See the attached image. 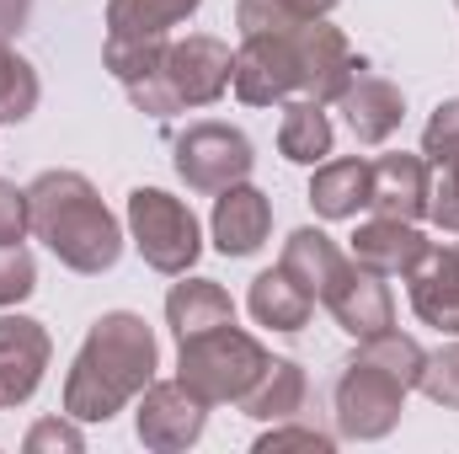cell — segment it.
<instances>
[{
	"label": "cell",
	"mask_w": 459,
	"mask_h": 454,
	"mask_svg": "<svg viewBox=\"0 0 459 454\" xmlns=\"http://www.w3.org/2000/svg\"><path fill=\"white\" fill-rule=\"evenodd\" d=\"M150 374H155V337L144 332V321L123 316V310L102 316L70 369L65 406H70V417L108 423L128 396H139L150 385Z\"/></svg>",
	"instance_id": "1"
},
{
	"label": "cell",
	"mask_w": 459,
	"mask_h": 454,
	"mask_svg": "<svg viewBox=\"0 0 459 454\" xmlns=\"http://www.w3.org/2000/svg\"><path fill=\"white\" fill-rule=\"evenodd\" d=\"M27 225L38 230V240H48L59 251V262H70L75 273H102L117 262V225L102 209V198L91 193L86 177L75 171H48L27 188Z\"/></svg>",
	"instance_id": "2"
},
{
	"label": "cell",
	"mask_w": 459,
	"mask_h": 454,
	"mask_svg": "<svg viewBox=\"0 0 459 454\" xmlns=\"http://www.w3.org/2000/svg\"><path fill=\"white\" fill-rule=\"evenodd\" d=\"M267 363H273V358L246 337V332H235V321L209 327V332H198V337H182V385H187L204 406H209V401H240V396L262 380Z\"/></svg>",
	"instance_id": "3"
},
{
	"label": "cell",
	"mask_w": 459,
	"mask_h": 454,
	"mask_svg": "<svg viewBox=\"0 0 459 454\" xmlns=\"http://www.w3.org/2000/svg\"><path fill=\"white\" fill-rule=\"evenodd\" d=\"M128 225H134V240H139L150 267H160V273H187L193 267V257H198V220L171 193L139 188L128 198Z\"/></svg>",
	"instance_id": "4"
},
{
	"label": "cell",
	"mask_w": 459,
	"mask_h": 454,
	"mask_svg": "<svg viewBox=\"0 0 459 454\" xmlns=\"http://www.w3.org/2000/svg\"><path fill=\"white\" fill-rule=\"evenodd\" d=\"M406 390L411 385L395 369H385L374 353H358L342 369V380H337V423H342V433H352V439L390 433V423L401 417V396Z\"/></svg>",
	"instance_id": "5"
},
{
	"label": "cell",
	"mask_w": 459,
	"mask_h": 454,
	"mask_svg": "<svg viewBox=\"0 0 459 454\" xmlns=\"http://www.w3.org/2000/svg\"><path fill=\"white\" fill-rule=\"evenodd\" d=\"M177 171L198 193H225L251 171V144L246 134H235L225 123H198L177 139Z\"/></svg>",
	"instance_id": "6"
},
{
	"label": "cell",
	"mask_w": 459,
	"mask_h": 454,
	"mask_svg": "<svg viewBox=\"0 0 459 454\" xmlns=\"http://www.w3.org/2000/svg\"><path fill=\"white\" fill-rule=\"evenodd\" d=\"M235 92L246 102H278L299 86V43L289 32H251L240 59H235Z\"/></svg>",
	"instance_id": "7"
},
{
	"label": "cell",
	"mask_w": 459,
	"mask_h": 454,
	"mask_svg": "<svg viewBox=\"0 0 459 454\" xmlns=\"http://www.w3.org/2000/svg\"><path fill=\"white\" fill-rule=\"evenodd\" d=\"M235 75V59H230L225 43L214 38H187V43H171L166 59H160V81L166 92L177 97V108H198V102H214Z\"/></svg>",
	"instance_id": "8"
},
{
	"label": "cell",
	"mask_w": 459,
	"mask_h": 454,
	"mask_svg": "<svg viewBox=\"0 0 459 454\" xmlns=\"http://www.w3.org/2000/svg\"><path fill=\"white\" fill-rule=\"evenodd\" d=\"M385 273H374V267H337L332 273V284L321 289V300L332 305V316L342 321V332L352 337H379V332H390V289L379 284Z\"/></svg>",
	"instance_id": "9"
},
{
	"label": "cell",
	"mask_w": 459,
	"mask_h": 454,
	"mask_svg": "<svg viewBox=\"0 0 459 454\" xmlns=\"http://www.w3.org/2000/svg\"><path fill=\"white\" fill-rule=\"evenodd\" d=\"M48 363V337L27 316H0V406H16L38 390Z\"/></svg>",
	"instance_id": "10"
},
{
	"label": "cell",
	"mask_w": 459,
	"mask_h": 454,
	"mask_svg": "<svg viewBox=\"0 0 459 454\" xmlns=\"http://www.w3.org/2000/svg\"><path fill=\"white\" fill-rule=\"evenodd\" d=\"M204 433V401L177 380V385H155L139 401V439L150 450H182Z\"/></svg>",
	"instance_id": "11"
},
{
	"label": "cell",
	"mask_w": 459,
	"mask_h": 454,
	"mask_svg": "<svg viewBox=\"0 0 459 454\" xmlns=\"http://www.w3.org/2000/svg\"><path fill=\"white\" fill-rule=\"evenodd\" d=\"M411 305L428 327L459 332V246H428V257L411 267Z\"/></svg>",
	"instance_id": "12"
},
{
	"label": "cell",
	"mask_w": 459,
	"mask_h": 454,
	"mask_svg": "<svg viewBox=\"0 0 459 454\" xmlns=\"http://www.w3.org/2000/svg\"><path fill=\"white\" fill-rule=\"evenodd\" d=\"M299 86L321 102V97H342L347 81H352V59H347V43L337 27H326V22H305L299 27Z\"/></svg>",
	"instance_id": "13"
},
{
	"label": "cell",
	"mask_w": 459,
	"mask_h": 454,
	"mask_svg": "<svg viewBox=\"0 0 459 454\" xmlns=\"http://www.w3.org/2000/svg\"><path fill=\"white\" fill-rule=\"evenodd\" d=\"M368 204L385 220H417L428 209V171L417 155H379L368 166Z\"/></svg>",
	"instance_id": "14"
},
{
	"label": "cell",
	"mask_w": 459,
	"mask_h": 454,
	"mask_svg": "<svg viewBox=\"0 0 459 454\" xmlns=\"http://www.w3.org/2000/svg\"><path fill=\"white\" fill-rule=\"evenodd\" d=\"M273 225V209L256 188H225L220 204H214V240L225 257H251Z\"/></svg>",
	"instance_id": "15"
},
{
	"label": "cell",
	"mask_w": 459,
	"mask_h": 454,
	"mask_svg": "<svg viewBox=\"0 0 459 454\" xmlns=\"http://www.w3.org/2000/svg\"><path fill=\"white\" fill-rule=\"evenodd\" d=\"M352 257L363 267H374V273H411L428 257V240L406 225V220H385L379 214L374 225H363L352 235Z\"/></svg>",
	"instance_id": "16"
},
{
	"label": "cell",
	"mask_w": 459,
	"mask_h": 454,
	"mask_svg": "<svg viewBox=\"0 0 459 454\" xmlns=\"http://www.w3.org/2000/svg\"><path fill=\"white\" fill-rule=\"evenodd\" d=\"M310 310H316V294L294 273H283V267L278 273H262L251 284V316L262 327H273V332H299L310 321Z\"/></svg>",
	"instance_id": "17"
},
{
	"label": "cell",
	"mask_w": 459,
	"mask_h": 454,
	"mask_svg": "<svg viewBox=\"0 0 459 454\" xmlns=\"http://www.w3.org/2000/svg\"><path fill=\"white\" fill-rule=\"evenodd\" d=\"M166 316H171L177 337H198V332H209V327H225V321H235V305H230V294L220 289V284L193 278V284H177V289H171Z\"/></svg>",
	"instance_id": "18"
},
{
	"label": "cell",
	"mask_w": 459,
	"mask_h": 454,
	"mask_svg": "<svg viewBox=\"0 0 459 454\" xmlns=\"http://www.w3.org/2000/svg\"><path fill=\"white\" fill-rule=\"evenodd\" d=\"M342 113L352 123V134L363 139V144H379L395 123H401V92L395 86H385V81H347L342 92Z\"/></svg>",
	"instance_id": "19"
},
{
	"label": "cell",
	"mask_w": 459,
	"mask_h": 454,
	"mask_svg": "<svg viewBox=\"0 0 459 454\" xmlns=\"http://www.w3.org/2000/svg\"><path fill=\"white\" fill-rule=\"evenodd\" d=\"M310 204L316 214L326 220H347L368 204V161H337V166H321L316 182H310Z\"/></svg>",
	"instance_id": "20"
},
{
	"label": "cell",
	"mask_w": 459,
	"mask_h": 454,
	"mask_svg": "<svg viewBox=\"0 0 459 454\" xmlns=\"http://www.w3.org/2000/svg\"><path fill=\"white\" fill-rule=\"evenodd\" d=\"M299 401H305V374H299V363H289V358H273L267 369H262V380L240 396V406L251 412V417H294L299 412Z\"/></svg>",
	"instance_id": "21"
},
{
	"label": "cell",
	"mask_w": 459,
	"mask_h": 454,
	"mask_svg": "<svg viewBox=\"0 0 459 454\" xmlns=\"http://www.w3.org/2000/svg\"><path fill=\"white\" fill-rule=\"evenodd\" d=\"M193 11L198 0H113V38H166Z\"/></svg>",
	"instance_id": "22"
},
{
	"label": "cell",
	"mask_w": 459,
	"mask_h": 454,
	"mask_svg": "<svg viewBox=\"0 0 459 454\" xmlns=\"http://www.w3.org/2000/svg\"><path fill=\"white\" fill-rule=\"evenodd\" d=\"M278 144H283V155L299 161V166H316V161L332 150V123H326V113H321L316 97H310V102H294V108L283 113Z\"/></svg>",
	"instance_id": "23"
},
{
	"label": "cell",
	"mask_w": 459,
	"mask_h": 454,
	"mask_svg": "<svg viewBox=\"0 0 459 454\" xmlns=\"http://www.w3.org/2000/svg\"><path fill=\"white\" fill-rule=\"evenodd\" d=\"M342 267V257H337V246L321 235V230H294L289 235V251H283V273H294L310 294H321L326 284H332V273Z\"/></svg>",
	"instance_id": "24"
},
{
	"label": "cell",
	"mask_w": 459,
	"mask_h": 454,
	"mask_svg": "<svg viewBox=\"0 0 459 454\" xmlns=\"http://www.w3.org/2000/svg\"><path fill=\"white\" fill-rule=\"evenodd\" d=\"M332 5L337 0H240V27H246V38L251 32H289V27L316 22Z\"/></svg>",
	"instance_id": "25"
},
{
	"label": "cell",
	"mask_w": 459,
	"mask_h": 454,
	"mask_svg": "<svg viewBox=\"0 0 459 454\" xmlns=\"http://www.w3.org/2000/svg\"><path fill=\"white\" fill-rule=\"evenodd\" d=\"M160 59H166L160 38H108V70H113L117 81H128V86L144 81V75H155Z\"/></svg>",
	"instance_id": "26"
},
{
	"label": "cell",
	"mask_w": 459,
	"mask_h": 454,
	"mask_svg": "<svg viewBox=\"0 0 459 454\" xmlns=\"http://www.w3.org/2000/svg\"><path fill=\"white\" fill-rule=\"evenodd\" d=\"M32 102H38L32 70H27L16 54L0 48V123H22V118L32 113Z\"/></svg>",
	"instance_id": "27"
},
{
	"label": "cell",
	"mask_w": 459,
	"mask_h": 454,
	"mask_svg": "<svg viewBox=\"0 0 459 454\" xmlns=\"http://www.w3.org/2000/svg\"><path fill=\"white\" fill-rule=\"evenodd\" d=\"M417 385H422L433 401L459 406V347H444V353L422 358V374H417Z\"/></svg>",
	"instance_id": "28"
},
{
	"label": "cell",
	"mask_w": 459,
	"mask_h": 454,
	"mask_svg": "<svg viewBox=\"0 0 459 454\" xmlns=\"http://www.w3.org/2000/svg\"><path fill=\"white\" fill-rule=\"evenodd\" d=\"M32 257L22 251V246H0V305H11V300H27L32 294Z\"/></svg>",
	"instance_id": "29"
},
{
	"label": "cell",
	"mask_w": 459,
	"mask_h": 454,
	"mask_svg": "<svg viewBox=\"0 0 459 454\" xmlns=\"http://www.w3.org/2000/svg\"><path fill=\"white\" fill-rule=\"evenodd\" d=\"M428 161H438V166H449V161H459V102H449V108H438V118L428 123Z\"/></svg>",
	"instance_id": "30"
},
{
	"label": "cell",
	"mask_w": 459,
	"mask_h": 454,
	"mask_svg": "<svg viewBox=\"0 0 459 454\" xmlns=\"http://www.w3.org/2000/svg\"><path fill=\"white\" fill-rule=\"evenodd\" d=\"M22 230H27V193L0 182V246H22Z\"/></svg>",
	"instance_id": "31"
},
{
	"label": "cell",
	"mask_w": 459,
	"mask_h": 454,
	"mask_svg": "<svg viewBox=\"0 0 459 454\" xmlns=\"http://www.w3.org/2000/svg\"><path fill=\"white\" fill-rule=\"evenodd\" d=\"M428 198H433V204H428L433 220L444 230H459V161L444 166V182H438V193H428Z\"/></svg>",
	"instance_id": "32"
},
{
	"label": "cell",
	"mask_w": 459,
	"mask_h": 454,
	"mask_svg": "<svg viewBox=\"0 0 459 454\" xmlns=\"http://www.w3.org/2000/svg\"><path fill=\"white\" fill-rule=\"evenodd\" d=\"M283 444H305V450H332V439L326 433H316V428H283V433H267L256 450H283Z\"/></svg>",
	"instance_id": "33"
},
{
	"label": "cell",
	"mask_w": 459,
	"mask_h": 454,
	"mask_svg": "<svg viewBox=\"0 0 459 454\" xmlns=\"http://www.w3.org/2000/svg\"><path fill=\"white\" fill-rule=\"evenodd\" d=\"M48 444H59V450H81V433L65 428V423H43V428H32L27 450H48Z\"/></svg>",
	"instance_id": "34"
},
{
	"label": "cell",
	"mask_w": 459,
	"mask_h": 454,
	"mask_svg": "<svg viewBox=\"0 0 459 454\" xmlns=\"http://www.w3.org/2000/svg\"><path fill=\"white\" fill-rule=\"evenodd\" d=\"M27 5H32V0H0V38H11V32L22 27V16H27Z\"/></svg>",
	"instance_id": "35"
}]
</instances>
